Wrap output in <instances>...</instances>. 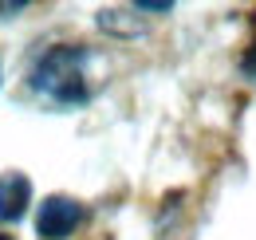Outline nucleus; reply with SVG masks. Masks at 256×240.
<instances>
[{
  "mask_svg": "<svg viewBox=\"0 0 256 240\" xmlns=\"http://www.w3.org/2000/svg\"><path fill=\"white\" fill-rule=\"evenodd\" d=\"M79 224H83V205L75 197H64V193L44 197V205L36 212V232H40V240H67Z\"/></svg>",
  "mask_w": 256,
  "mask_h": 240,
  "instance_id": "nucleus-2",
  "label": "nucleus"
},
{
  "mask_svg": "<svg viewBox=\"0 0 256 240\" xmlns=\"http://www.w3.org/2000/svg\"><path fill=\"white\" fill-rule=\"evenodd\" d=\"M28 205H32V181H28V174H20V170L0 174V220L4 224L24 220Z\"/></svg>",
  "mask_w": 256,
  "mask_h": 240,
  "instance_id": "nucleus-3",
  "label": "nucleus"
},
{
  "mask_svg": "<svg viewBox=\"0 0 256 240\" xmlns=\"http://www.w3.org/2000/svg\"><path fill=\"white\" fill-rule=\"evenodd\" d=\"M0 79H4V71H0Z\"/></svg>",
  "mask_w": 256,
  "mask_h": 240,
  "instance_id": "nucleus-8",
  "label": "nucleus"
},
{
  "mask_svg": "<svg viewBox=\"0 0 256 240\" xmlns=\"http://www.w3.org/2000/svg\"><path fill=\"white\" fill-rule=\"evenodd\" d=\"M0 240H12V236H8V232H0Z\"/></svg>",
  "mask_w": 256,
  "mask_h": 240,
  "instance_id": "nucleus-7",
  "label": "nucleus"
},
{
  "mask_svg": "<svg viewBox=\"0 0 256 240\" xmlns=\"http://www.w3.org/2000/svg\"><path fill=\"white\" fill-rule=\"evenodd\" d=\"M240 67H244V75H252V79H256V48L244 56V63H240Z\"/></svg>",
  "mask_w": 256,
  "mask_h": 240,
  "instance_id": "nucleus-6",
  "label": "nucleus"
},
{
  "mask_svg": "<svg viewBox=\"0 0 256 240\" xmlns=\"http://www.w3.org/2000/svg\"><path fill=\"white\" fill-rule=\"evenodd\" d=\"M24 8H28V0H16V4H4V0H0V16H8V12H24Z\"/></svg>",
  "mask_w": 256,
  "mask_h": 240,
  "instance_id": "nucleus-5",
  "label": "nucleus"
},
{
  "mask_svg": "<svg viewBox=\"0 0 256 240\" xmlns=\"http://www.w3.org/2000/svg\"><path fill=\"white\" fill-rule=\"evenodd\" d=\"M134 8H138V12H170L174 4H170V0H138Z\"/></svg>",
  "mask_w": 256,
  "mask_h": 240,
  "instance_id": "nucleus-4",
  "label": "nucleus"
},
{
  "mask_svg": "<svg viewBox=\"0 0 256 240\" xmlns=\"http://www.w3.org/2000/svg\"><path fill=\"white\" fill-rule=\"evenodd\" d=\"M87 60H91L87 48H79V44H56V48H48L36 60L32 87L40 94H48L52 102H64V106L87 102V75H83Z\"/></svg>",
  "mask_w": 256,
  "mask_h": 240,
  "instance_id": "nucleus-1",
  "label": "nucleus"
}]
</instances>
